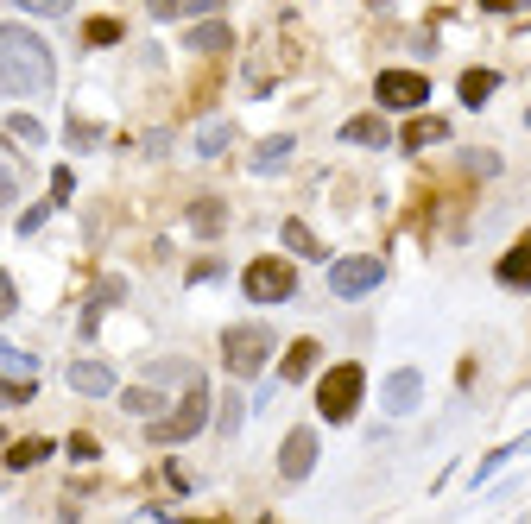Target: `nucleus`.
<instances>
[{
  "label": "nucleus",
  "mask_w": 531,
  "mask_h": 524,
  "mask_svg": "<svg viewBox=\"0 0 531 524\" xmlns=\"http://www.w3.org/2000/svg\"><path fill=\"white\" fill-rule=\"evenodd\" d=\"M418 398H424V373L418 367H399V373L386 379L380 405H386V417H411V411H418Z\"/></svg>",
  "instance_id": "obj_8"
},
{
  "label": "nucleus",
  "mask_w": 531,
  "mask_h": 524,
  "mask_svg": "<svg viewBox=\"0 0 531 524\" xmlns=\"http://www.w3.org/2000/svg\"><path fill=\"white\" fill-rule=\"evenodd\" d=\"M51 45L26 26H0V95H45L51 89Z\"/></svg>",
  "instance_id": "obj_1"
},
{
  "label": "nucleus",
  "mask_w": 531,
  "mask_h": 524,
  "mask_svg": "<svg viewBox=\"0 0 531 524\" xmlns=\"http://www.w3.org/2000/svg\"><path fill=\"white\" fill-rule=\"evenodd\" d=\"M373 7H386V0H373Z\"/></svg>",
  "instance_id": "obj_40"
},
{
  "label": "nucleus",
  "mask_w": 531,
  "mask_h": 524,
  "mask_svg": "<svg viewBox=\"0 0 531 524\" xmlns=\"http://www.w3.org/2000/svg\"><path fill=\"white\" fill-rule=\"evenodd\" d=\"M494 278H500L506 291H531V234H525L519 247H513V253H506L500 266H494Z\"/></svg>",
  "instance_id": "obj_10"
},
{
  "label": "nucleus",
  "mask_w": 531,
  "mask_h": 524,
  "mask_svg": "<svg viewBox=\"0 0 531 524\" xmlns=\"http://www.w3.org/2000/svg\"><path fill=\"white\" fill-rule=\"evenodd\" d=\"M241 417H247L241 392H228V398H222V417H215V430H228V436H234V430H241Z\"/></svg>",
  "instance_id": "obj_25"
},
{
  "label": "nucleus",
  "mask_w": 531,
  "mask_h": 524,
  "mask_svg": "<svg viewBox=\"0 0 531 524\" xmlns=\"http://www.w3.org/2000/svg\"><path fill=\"white\" fill-rule=\"evenodd\" d=\"M13 7H19V13H45V19H64V13L76 7V0H13Z\"/></svg>",
  "instance_id": "obj_26"
},
{
  "label": "nucleus",
  "mask_w": 531,
  "mask_h": 524,
  "mask_svg": "<svg viewBox=\"0 0 531 524\" xmlns=\"http://www.w3.org/2000/svg\"><path fill=\"white\" fill-rule=\"evenodd\" d=\"M83 45H121V19H89Z\"/></svg>",
  "instance_id": "obj_24"
},
{
  "label": "nucleus",
  "mask_w": 531,
  "mask_h": 524,
  "mask_svg": "<svg viewBox=\"0 0 531 524\" xmlns=\"http://www.w3.org/2000/svg\"><path fill=\"white\" fill-rule=\"evenodd\" d=\"M95 139H102V127H89V120H70V146H76V152H89Z\"/></svg>",
  "instance_id": "obj_28"
},
{
  "label": "nucleus",
  "mask_w": 531,
  "mask_h": 524,
  "mask_svg": "<svg viewBox=\"0 0 531 524\" xmlns=\"http://www.w3.org/2000/svg\"><path fill=\"white\" fill-rule=\"evenodd\" d=\"M361 392H367V373L354 367V360L329 367L323 386H317V417H323V423H348L354 411H361Z\"/></svg>",
  "instance_id": "obj_3"
},
{
  "label": "nucleus",
  "mask_w": 531,
  "mask_h": 524,
  "mask_svg": "<svg viewBox=\"0 0 531 524\" xmlns=\"http://www.w3.org/2000/svg\"><path fill=\"white\" fill-rule=\"evenodd\" d=\"M26 398H32V379H13V386L0 379V405H26Z\"/></svg>",
  "instance_id": "obj_30"
},
{
  "label": "nucleus",
  "mask_w": 531,
  "mask_h": 524,
  "mask_svg": "<svg viewBox=\"0 0 531 524\" xmlns=\"http://www.w3.org/2000/svg\"><path fill=\"white\" fill-rule=\"evenodd\" d=\"M13 304H19V297H13V285H7V272H0V322L13 316Z\"/></svg>",
  "instance_id": "obj_36"
},
{
  "label": "nucleus",
  "mask_w": 531,
  "mask_h": 524,
  "mask_svg": "<svg viewBox=\"0 0 531 524\" xmlns=\"http://www.w3.org/2000/svg\"><path fill=\"white\" fill-rule=\"evenodd\" d=\"M13 196H19V177H13L7 165H0V209H7V203H13Z\"/></svg>",
  "instance_id": "obj_33"
},
{
  "label": "nucleus",
  "mask_w": 531,
  "mask_h": 524,
  "mask_svg": "<svg viewBox=\"0 0 531 524\" xmlns=\"http://www.w3.org/2000/svg\"><path fill=\"white\" fill-rule=\"evenodd\" d=\"M373 95H380V108H424L430 102V76H418V70H380Z\"/></svg>",
  "instance_id": "obj_7"
},
{
  "label": "nucleus",
  "mask_w": 531,
  "mask_h": 524,
  "mask_svg": "<svg viewBox=\"0 0 531 524\" xmlns=\"http://www.w3.org/2000/svg\"><path fill=\"white\" fill-rule=\"evenodd\" d=\"M234 146V120H209L203 133H196V158H215V152H228Z\"/></svg>",
  "instance_id": "obj_18"
},
{
  "label": "nucleus",
  "mask_w": 531,
  "mask_h": 524,
  "mask_svg": "<svg viewBox=\"0 0 531 524\" xmlns=\"http://www.w3.org/2000/svg\"><path fill=\"white\" fill-rule=\"evenodd\" d=\"M70 455L76 461H95V436H70Z\"/></svg>",
  "instance_id": "obj_35"
},
{
  "label": "nucleus",
  "mask_w": 531,
  "mask_h": 524,
  "mask_svg": "<svg viewBox=\"0 0 531 524\" xmlns=\"http://www.w3.org/2000/svg\"><path fill=\"white\" fill-rule=\"evenodd\" d=\"M121 411L127 417H165V386H152V379H146V386H127L121 392Z\"/></svg>",
  "instance_id": "obj_13"
},
{
  "label": "nucleus",
  "mask_w": 531,
  "mask_h": 524,
  "mask_svg": "<svg viewBox=\"0 0 531 524\" xmlns=\"http://www.w3.org/2000/svg\"><path fill=\"white\" fill-rule=\"evenodd\" d=\"M184 13V0H152V19H177Z\"/></svg>",
  "instance_id": "obj_37"
},
{
  "label": "nucleus",
  "mask_w": 531,
  "mask_h": 524,
  "mask_svg": "<svg viewBox=\"0 0 531 524\" xmlns=\"http://www.w3.org/2000/svg\"><path fill=\"white\" fill-rule=\"evenodd\" d=\"M468 171H475V177H494L500 158H494V152H468Z\"/></svg>",
  "instance_id": "obj_31"
},
{
  "label": "nucleus",
  "mask_w": 531,
  "mask_h": 524,
  "mask_svg": "<svg viewBox=\"0 0 531 524\" xmlns=\"http://www.w3.org/2000/svg\"><path fill=\"white\" fill-rule=\"evenodd\" d=\"M190 228H196V234H203V240H215V234H222V228H228V209H222V203H215V196H203V203H190Z\"/></svg>",
  "instance_id": "obj_17"
},
{
  "label": "nucleus",
  "mask_w": 531,
  "mask_h": 524,
  "mask_svg": "<svg viewBox=\"0 0 531 524\" xmlns=\"http://www.w3.org/2000/svg\"><path fill=\"white\" fill-rule=\"evenodd\" d=\"M380 285H386V259H373V253H354V259H336V266H329V291L336 297H367Z\"/></svg>",
  "instance_id": "obj_6"
},
{
  "label": "nucleus",
  "mask_w": 531,
  "mask_h": 524,
  "mask_svg": "<svg viewBox=\"0 0 531 524\" xmlns=\"http://www.w3.org/2000/svg\"><path fill=\"white\" fill-rule=\"evenodd\" d=\"M342 139L348 146H392V127L380 114H354V120H342Z\"/></svg>",
  "instance_id": "obj_11"
},
{
  "label": "nucleus",
  "mask_w": 531,
  "mask_h": 524,
  "mask_svg": "<svg viewBox=\"0 0 531 524\" xmlns=\"http://www.w3.org/2000/svg\"><path fill=\"white\" fill-rule=\"evenodd\" d=\"M70 386L83 392V398H108V392H114V373L102 367V360H76V367H70Z\"/></svg>",
  "instance_id": "obj_12"
},
{
  "label": "nucleus",
  "mask_w": 531,
  "mask_h": 524,
  "mask_svg": "<svg viewBox=\"0 0 531 524\" xmlns=\"http://www.w3.org/2000/svg\"><path fill=\"white\" fill-rule=\"evenodd\" d=\"M317 360H323V348H317V341H291V348H285V386H298V379H310V373H317Z\"/></svg>",
  "instance_id": "obj_14"
},
{
  "label": "nucleus",
  "mask_w": 531,
  "mask_h": 524,
  "mask_svg": "<svg viewBox=\"0 0 531 524\" xmlns=\"http://www.w3.org/2000/svg\"><path fill=\"white\" fill-rule=\"evenodd\" d=\"M481 7H487V13H513L519 0H481Z\"/></svg>",
  "instance_id": "obj_39"
},
{
  "label": "nucleus",
  "mask_w": 531,
  "mask_h": 524,
  "mask_svg": "<svg viewBox=\"0 0 531 524\" xmlns=\"http://www.w3.org/2000/svg\"><path fill=\"white\" fill-rule=\"evenodd\" d=\"M38 461H51V442H45V436L13 442V449H7V468H38Z\"/></svg>",
  "instance_id": "obj_21"
},
{
  "label": "nucleus",
  "mask_w": 531,
  "mask_h": 524,
  "mask_svg": "<svg viewBox=\"0 0 531 524\" xmlns=\"http://www.w3.org/2000/svg\"><path fill=\"white\" fill-rule=\"evenodd\" d=\"M184 45L190 51H228L234 45V26H228V19H203V26L184 32Z\"/></svg>",
  "instance_id": "obj_15"
},
{
  "label": "nucleus",
  "mask_w": 531,
  "mask_h": 524,
  "mask_svg": "<svg viewBox=\"0 0 531 524\" xmlns=\"http://www.w3.org/2000/svg\"><path fill=\"white\" fill-rule=\"evenodd\" d=\"M494 89H500V76H494V70H468V76H462V108H481Z\"/></svg>",
  "instance_id": "obj_20"
},
{
  "label": "nucleus",
  "mask_w": 531,
  "mask_h": 524,
  "mask_svg": "<svg viewBox=\"0 0 531 524\" xmlns=\"http://www.w3.org/2000/svg\"><path fill=\"white\" fill-rule=\"evenodd\" d=\"M203 423H209V386H203V373H196L190 386H184V398H177L165 417L146 423V442H165V449H171V442H190Z\"/></svg>",
  "instance_id": "obj_2"
},
{
  "label": "nucleus",
  "mask_w": 531,
  "mask_h": 524,
  "mask_svg": "<svg viewBox=\"0 0 531 524\" xmlns=\"http://www.w3.org/2000/svg\"><path fill=\"white\" fill-rule=\"evenodd\" d=\"M266 354H272V329H266V322H234V329L222 335V367L234 379H253L266 367Z\"/></svg>",
  "instance_id": "obj_4"
},
{
  "label": "nucleus",
  "mask_w": 531,
  "mask_h": 524,
  "mask_svg": "<svg viewBox=\"0 0 531 524\" xmlns=\"http://www.w3.org/2000/svg\"><path fill=\"white\" fill-rule=\"evenodd\" d=\"M146 379H152V386H190V379H196V367H190V360H152V367H146Z\"/></svg>",
  "instance_id": "obj_19"
},
{
  "label": "nucleus",
  "mask_w": 531,
  "mask_h": 524,
  "mask_svg": "<svg viewBox=\"0 0 531 524\" xmlns=\"http://www.w3.org/2000/svg\"><path fill=\"white\" fill-rule=\"evenodd\" d=\"M525 127H531V114H525Z\"/></svg>",
  "instance_id": "obj_41"
},
{
  "label": "nucleus",
  "mask_w": 531,
  "mask_h": 524,
  "mask_svg": "<svg viewBox=\"0 0 531 524\" xmlns=\"http://www.w3.org/2000/svg\"><path fill=\"white\" fill-rule=\"evenodd\" d=\"M285 158H291V133H279V139H266V146L253 152V171H279Z\"/></svg>",
  "instance_id": "obj_23"
},
{
  "label": "nucleus",
  "mask_w": 531,
  "mask_h": 524,
  "mask_svg": "<svg viewBox=\"0 0 531 524\" xmlns=\"http://www.w3.org/2000/svg\"><path fill=\"white\" fill-rule=\"evenodd\" d=\"M45 215H51V203H38V209H26V215H19V234H38V228H45Z\"/></svg>",
  "instance_id": "obj_32"
},
{
  "label": "nucleus",
  "mask_w": 531,
  "mask_h": 524,
  "mask_svg": "<svg viewBox=\"0 0 531 524\" xmlns=\"http://www.w3.org/2000/svg\"><path fill=\"white\" fill-rule=\"evenodd\" d=\"M215 7H222V0H184V13L196 19V13H215Z\"/></svg>",
  "instance_id": "obj_38"
},
{
  "label": "nucleus",
  "mask_w": 531,
  "mask_h": 524,
  "mask_svg": "<svg viewBox=\"0 0 531 524\" xmlns=\"http://www.w3.org/2000/svg\"><path fill=\"white\" fill-rule=\"evenodd\" d=\"M285 247L298 253V259H323V240L304 228V221H285Z\"/></svg>",
  "instance_id": "obj_22"
},
{
  "label": "nucleus",
  "mask_w": 531,
  "mask_h": 524,
  "mask_svg": "<svg viewBox=\"0 0 531 524\" xmlns=\"http://www.w3.org/2000/svg\"><path fill=\"white\" fill-rule=\"evenodd\" d=\"M310 468H317V430H291L279 442V474L285 480H310Z\"/></svg>",
  "instance_id": "obj_9"
},
{
  "label": "nucleus",
  "mask_w": 531,
  "mask_h": 524,
  "mask_svg": "<svg viewBox=\"0 0 531 524\" xmlns=\"http://www.w3.org/2000/svg\"><path fill=\"white\" fill-rule=\"evenodd\" d=\"M7 127H13V139H26V146H38V139H45V127H38V120H32V114H13V120H7Z\"/></svg>",
  "instance_id": "obj_27"
},
{
  "label": "nucleus",
  "mask_w": 531,
  "mask_h": 524,
  "mask_svg": "<svg viewBox=\"0 0 531 524\" xmlns=\"http://www.w3.org/2000/svg\"><path fill=\"white\" fill-rule=\"evenodd\" d=\"M437 139H449V120L424 114V120H411V127L399 133V146H405V152H424V146H437Z\"/></svg>",
  "instance_id": "obj_16"
},
{
  "label": "nucleus",
  "mask_w": 531,
  "mask_h": 524,
  "mask_svg": "<svg viewBox=\"0 0 531 524\" xmlns=\"http://www.w3.org/2000/svg\"><path fill=\"white\" fill-rule=\"evenodd\" d=\"M0 360H7L13 373H32V367H38V360H32V354H19V348H7V354H0Z\"/></svg>",
  "instance_id": "obj_34"
},
{
  "label": "nucleus",
  "mask_w": 531,
  "mask_h": 524,
  "mask_svg": "<svg viewBox=\"0 0 531 524\" xmlns=\"http://www.w3.org/2000/svg\"><path fill=\"white\" fill-rule=\"evenodd\" d=\"M241 291L253 304H285V297L298 291V266H291V259H253L241 272Z\"/></svg>",
  "instance_id": "obj_5"
},
{
  "label": "nucleus",
  "mask_w": 531,
  "mask_h": 524,
  "mask_svg": "<svg viewBox=\"0 0 531 524\" xmlns=\"http://www.w3.org/2000/svg\"><path fill=\"white\" fill-rule=\"evenodd\" d=\"M519 449H525V442H506V449H494V455H487V461H481V480H487V474H500V468H506V461H513V455H519Z\"/></svg>",
  "instance_id": "obj_29"
}]
</instances>
